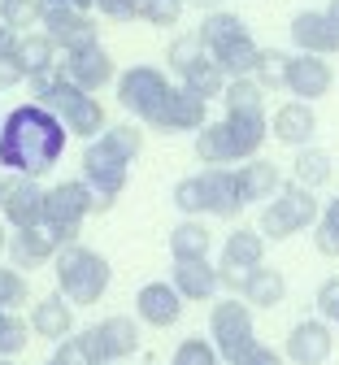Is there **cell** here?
Returning a JSON list of instances; mask_svg holds the SVG:
<instances>
[{
    "label": "cell",
    "instance_id": "1",
    "mask_svg": "<svg viewBox=\"0 0 339 365\" xmlns=\"http://www.w3.org/2000/svg\"><path fill=\"white\" fill-rule=\"evenodd\" d=\"M66 140H70V130L61 126V118L53 109H44L39 101L18 105L0 122V165L14 170V174L44 178L61 161Z\"/></svg>",
    "mask_w": 339,
    "mask_h": 365
},
{
    "label": "cell",
    "instance_id": "2",
    "mask_svg": "<svg viewBox=\"0 0 339 365\" xmlns=\"http://www.w3.org/2000/svg\"><path fill=\"white\" fill-rule=\"evenodd\" d=\"M31 91H35V101L44 109H53L61 118V126L70 135H83V140H96L109 122H105V105L96 101V91H83L74 87L61 66L57 70H44V74H31Z\"/></svg>",
    "mask_w": 339,
    "mask_h": 365
},
{
    "label": "cell",
    "instance_id": "3",
    "mask_svg": "<svg viewBox=\"0 0 339 365\" xmlns=\"http://www.w3.org/2000/svg\"><path fill=\"white\" fill-rule=\"evenodd\" d=\"M53 274H57V292H61L74 309L96 304V300L109 292V279H113L109 257H101L96 248H83L79 240L57 248V257H53Z\"/></svg>",
    "mask_w": 339,
    "mask_h": 365
},
{
    "label": "cell",
    "instance_id": "4",
    "mask_svg": "<svg viewBox=\"0 0 339 365\" xmlns=\"http://www.w3.org/2000/svg\"><path fill=\"white\" fill-rule=\"evenodd\" d=\"M322 213L313 187H305V182H283V187L261 205V222H257V231L265 240H292L300 235L305 226H313Z\"/></svg>",
    "mask_w": 339,
    "mask_h": 365
},
{
    "label": "cell",
    "instance_id": "5",
    "mask_svg": "<svg viewBox=\"0 0 339 365\" xmlns=\"http://www.w3.org/2000/svg\"><path fill=\"white\" fill-rule=\"evenodd\" d=\"M209 344L218 348V356L226 365H239L253 348H257V331H253V309L244 296H231V300H218L213 313H209Z\"/></svg>",
    "mask_w": 339,
    "mask_h": 365
},
{
    "label": "cell",
    "instance_id": "6",
    "mask_svg": "<svg viewBox=\"0 0 339 365\" xmlns=\"http://www.w3.org/2000/svg\"><path fill=\"white\" fill-rule=\"evenodd\" d=\"M91 213H96V196L83 178H66L44 196V226L53 231L57 244H74Z\"/></svg>",
    "mask_w": 339,
    "mask_h": 365
},
{
    "label": "cell",
    "instance_id": "7",
    "mask_svg": "<svg viewBox=\"0 0 339 365\" xmlns=\"http://www.w3.org/2000/svg\"><path fill=\"white\" fill-rule=\"evenodd\" d=\"M126 174H131V157H122L105 135H96V140L87 144V153H83V182L96 196V213H105L122 196Z\"/></svg>",
    "mask_w": 339,
    "mask_h": 365
},
{
    "label": "cell",
    "instance_id": "8",
    "mask_svg": "<svg viewBox=\"0 0 339 365\" xmlns=\"http://www.w3.org/2000/svg\"><path fill=\"white\" fill-rule=\"evenodd\" d=\"M261 261H265V235L253 231V226H235V231L226 235V244H222V261H218L222 287H231L239 296V292H244L248 269H257Z\"/></svg>",
    "mask_w": 339,
    "mask_h": 365
},
{
    "label": "cell",
    "instance_id": "9",
    "mask_svg": "<svg viewBox=\"0 0 339 365\" xmlns=\"http://www.w3.org/2000/svg\"><path fill=\"white\" fill-rule=\"evenodd\" d=\"M44 187L39 178L31 174H14L5 170L0 174V217L9 222V231H18V226H39L44 222Z\"/></svg>",
    "mask_w": 339,
    "mask_h": 365
},
{
    "label": "cell",
    "instance_id": "10",
    "mask_svg": "<svg viewBox=\"0 0 339 365\" xmlns=\"http://www.w3.org/2000/svg\"><path fill=\"white\" fill-rule=\"evenodd\" d=\"M113 87H118V105L126 113H135L139 122H148L153 109L161 105V96L170 91V83H166V74L157 66H131V70H122L113 78Z\"/></svg>",
    "mask_w": 339,
    "mask_h": 365
},
{
    "label": "cell",
    "instance_id": "11",
    "mask_svg": "<svg viewBox=\"0 0 339 365\" xmlns=\"http://www.w3.org/2000/svg\"><path fill=\"white\" fill-rule=\"evenodd\" d=\"M209 122V101H201L196 91H187V87H174L161 96V105L153 109L148 126L161 130V135H178V130H201Z\"/></svg>",
    "mask_w": 339,
    "mask_h": 365
},
{
    "label": "cell",
    "instance_id": "12",
    "mask_svg": "<svg viewBox=\"0 0 339 365\" xmlns=\"http://www.w3.org/2000/svg\"><path fill=\"white\" fill-rule=\"evenodd\" d=\"M79 335H83V344H87L96 365H113V361H122V356H131L139 348V327L131 322V317H122V313L105 317V322H96V327H87Z\"/></svg>",
    "mask_w": 339,
    "mask_h": 365
},
{
    "label": "cell",
    "instance_id": "13",
    "mask_svg": "<svg viewBox=\"0 0 339 365\" xmlns=\"http://www.w3.org/2000/svg\"><path fill=\"white\" fill-rule=\"evenodd\" d=\"M39 26L44 35L57 43L61 53H74V48H87V43H101L96 39V18L87 9H74V5H61V9H44L39 14Z\"/></svg>",
    "mask_w": 339,
    "mask_h": 365
},
{
    "label": "cell",
    "instance_id": "14",
    "mask_svg": "<svg viewBox=\"0 0 339 365\" xmlns=\"http://www.w3.org/2000/svg\"><path fill=\"white\" fill-rule=\"evenodd\" d=\"M335 87V70L326 57H313V53H296L287 57V70H283V91H292L296 101H322L326 91Z\"/></svg>",
    "mask_w": 339,
    "mask_h": 365
},
{
    "label": "cell",
    "instance_id": "15",
    "mask_svg": "<svg viewBox=\"0 0 339 365\" xmlns=\"http://www.w3.org/2000/svg\"><path fill=\"white\" fill-rule=\"evenodd\" d=\"M57 66H61V74H66L74 87H83V91H101V87H109V83L118 78V66H113V57L101 48V43H87V48L66 53V61H57Z\"/></svg>",
    "mask_w": 339,
    "mask_h": 365
},
{
    "label": "cell",
    "instance_id": "16",
    "mask_svg": "<svg viewBox=\"0 0 339 365\" xmlns=\"http://www.w3.org/2000/svg\"><path fill=\"white\" fill-rule=\"evenodd\" d=\"M201 196H205V213L209 217H222V222H235L248 205L239 200V187H235V170L226 165H205L201 174Z\"/></svg>",
    "mask_w": 339,
    "mask_h": 365
},
{
    "label": "cell",
    "instance_id": "17",
    "mask_svg": "<svg viewBox=\"0 0 339 365\" xmlns=\"http://www.w3.org/2000/svg\"><path fill=\"white\" fill-rule=\"evenodd\" d=\"M330 348H335L330 322H326V317H305V322H296L292 335H287V352L283 356L296 361V365H326Z\"/></svg>",
    "mask_w": 339,
    "mask_h": 365
},
{
    "label": "cell",
    "instance_id": "18",
    "mask_svg": "<svg viewBox=\"0 0 339 365\" xmlns=\"http://www.w3.org/2000/svg\"><path fill=\"white\" fill-rule=\"evenodd\" d=\"M57 240H53V231L39 222V226H18V231H9V244H5V252H9V265H18V269H39V265H53V257H57Z\"/></svg>",
    "mask_w": 339,
    "mask_h": 365
},
{
    "label": "cell",
    "instance_id": "19",
    "mask_svg": "<svg viewBox=\"0 0 339 365\" xmlns=\"http://www.w3.org/2000/svg\"><path fill=\"white\" fill-rule=\"evenodd\" d=\"M135 317L143 327H157V331H166V327H174L178 317H183V296L174 292V283H143L139 292H135Z\"/></svg>",
    "mask_w": 339,
    "mask_h": 365
},
{
    "label": "cell",
    "instance_id": "20",
    "mask_svg": "<svg viewBox=\"0 0 339 365\" xmlns=\"http://www.w3.org/2000/svg\"><path fill=\"white\" fill-rule=\"evenodd\" d=\"M292 43L313 57H335L339 53V26L326 18V9H305L292 18Z\"/></svg>",
    "mask_w": 339,
    "mask_h": 365
},
{
    "label": "cell",
    "instance_id": "21",
    "mask_svg": "<svg viewBox=\"0 0 339 365\" xmlns=\"http://www.w3.org/2000/svg\"><path fill=\"white\" fill-rule=\"evenodd\" d=\"M270 135H274L278 144H287V148L313 144V135H318V113H313V105H309V101H287V105H278L274 118H270Z\"/></svg>",
    "mask_w": 339,
    "mask_h": 365
},
{
    "label": "cell",
    "instance_id": "22",
    "mask_svg": "<svg viewBox=\"0 0 339 365\" xmlns=\"http://www.w3.org/2000/svg\"><path fill=\"white\" fill-rule=\"evenodd\" d=\"M226 130H231V144H235V161H248L261 153L265 135H270V118L265 109H226Z\"/></svg>",
    "mask_w": 339,
    "mask_h": 365
},
{
    "label": "cell",
    "instance_id": "23",
    "mask_svg": "<svg viewBox=\"0 0 339 365\" xmlns=\"http://www.w3.org/2000/svg\"><path fill=\"white\" fill-rule=\"evenodd\" d=\"M235 187H239V200H244V205H265V200L283 187V170H278L274 161L248 157L244 165L235 170Z\"/></svg>",
    "mask_w": 339,
    "mask_h": 365
},
{
    "label": "cell",
    "instance_id": "24",
    "mask_svg": "<svg viewBox=\"0 0 339 365\" xmlns=\"http://www.w3.org/2000/svg\"><path fill=\"white\" fill-rule=\"evenodd\" d=\"M170 283H174V292L183 300H213L218 287H222L218 265H209V257H201V261H174Z\"/></svg>",
    "mask_w": 339,
    "mask_h": 365
},
{
    "label": "cell",
    "instance_id": "25",
    "mask_svg": "<svg viewBox=\"0 0 339 365\" xmlns=\"http://www.w3.org/2000/svg\"><path fill=\"white\" fill-rule=\"evenodd\" d=\"M31 331L44 335V339H57V344H61L66 335H74V304H70L61 292L35 300V309H31Z\"/></svg>",
    "mask_w": 339,
    "mask_h": 365
},
{
    "label": "cell",
    "instance_id": "26",
    "mask_svg": "<svg viewBox=\"0 0 339 365\" xmlns=\"http://www.w3.org/2000/svg\"><path fill=\"white\" fill-rule=\"evenodd\" d=\"M244 296L248 304H257V309H278L283 300H287V279H283V269H274V265H257V269H248V279H244Z\"/></svg>",
    "mask_w": 339,
    "mask_h": 365
},
{
    "label": "cell",
    "instance_id": "27",
    "mask_svg": "<svg viewBox=\"0 0 339 365\" xmlns=\"http://www.w3.org/2000/svg\"><path fill=\"white\" fill-rule=\"evenodd\" d=\"M213 248V231L201 217H183L174 231H170V257L174 261H201Z\"/></svg>",
    "mask_w": 339,
    "mask_h": 365
},
{
    "label": "cell",
    "instance_id": "28",
    "mask_svg": "<svg viewBox=\"0 0 339 365\" xmlns=\"http://www.w3.org/2000/svg\"><path fill=\"white\" fill-rule=\"evenodd\" d=\"M14 53H18L26 78H31V74H44V70H57V43L48 39L44 31H22V35H14Z\"/></svg>",
    "mask_w": 339,
    "mask_h": 365
},
{
    "label": "cell",
    "instance_id": "29",
    "mask_svg": "<svg viewBox=\"0 0 339 365\" xmlns=\"http://www.w3.org/2000/svg\"><path fill=\"white\" fill-rule=\"evenodd\" d=\"M209 57L222 66L226 78H253V70H257V61H261V48H257L253 35H239V39H231L226 48H218V53H209Z\"/></svg>",
    "mask_w": 339,
    "mask_h": 365
},
{
    "label": "cell",
    "instance_id": "30",
    "mask_svg": "<svg viewBox=\"0 0 339 365\" xmlns=\"http://www.w3.org/2000/svg\"><path fill=\"white\" fill-rule=\"evenodd\" d=\"M196 35H201V43H205L209 53H218V48H226L231 39H239V35H248V22L239 18V14H231V9H209Z\"/></svg>",
    "mask_w": 339,
    "mask_h": 365
},
{
    "label": "cell",
    "instance_id": "31",
    "mask_svg": "<svg viewBox=\"0 0 339 365\" xmlns=\"http://www.w3.org/2000/svg\"><path fill=\"white\" fill-rule=\"evenodd\" d=\"M178 78H183V87H187V91H196L201 101H218L222 91H226V74H222V66H218L209 53H205V57H196V61H191Z\"/></svg>",
    "mask_w": 339,
    "mask_h": 365
},
{
    "label": "cell",
    "instance_id": "32",
    "mask_svg": "<svg viewBox=\"0 0 339 365\" xmlns=\"http://www.w3.org/2000/svg\"><path fill=\"white\" fill-rule=\"evenodd\" d=\"M196 157H201V165H231L235 161V144H231L226 122H205L196 130Z\"/></svg>",
    "mask_w": 339,
    "mask_h": 365
},
{
    "label": "cell",
    "instance_id": "33",
    "mask_svg": "<svg viewBox=\"0 0 339 365\" xmlns=\"http://www.w3.org/2000/svg\"><path fill=\"white\" fill-rule=\"evenodd\" d=\"M292 170H296V182H305V187H326L330 182V153L326 148H313V144H305V148H296V161H292Z\"/></svg>",
    "mask_w": 339,
    "mask_h": 365
},
{
    "label": "cell",
    "instance_id": "34",
    "mask_svg": "<svg viewBox=\"0 0 339 365\" xmlns=\"http://www.w3.org/2000/svg\"><path fill=\"white\" fill-rule=\"evenodd\" d=\"M313 248L322 257H339V196L326 200V209L313 222Z\"/></svg>",
    "mask_w": 339,
    "mask_h": 365
},
{
    "label": "cell",
    "instance_id": "35",
    "mask_svg": "<svg viewBox=\"0 0 339 365\" xmlns=\"http://www.w3.org/2000/svg\"><path fill=\"white\" fill-rule=\"evenodd\" d=\"M226 109H265V87L257 78H226Z\"/></svg>",
    "mask_w": 339,
    "mask_h": 365
},
{
    "label": "cell",
    "instance_id": "36",
    "mask_svg": "<svg viewBox=\"0 0 339 365\" xmlns=\"http://www.w3.org/2000/svg\"><path fill=\"white\" fill-rule=\"evenodd\" d=\"M39 0H0V22H5L14 35H22V31H31V26H39Z\"/></svg>",
    "mask_w": 339,
    "mask_h": 365
},
{
    "label": "cell",
    "instance_id": "37",
    "mask_svg": "<svg viewBox=\"0 0 339 365\" xmlns=\"http://www.w3.org/2000/svg\"><path fill=\"white\" fill-rule=\"evenodd\" d=\"M26 335H31V322H22L14 309H0V356H18L26 348Z\"/></svg>",
    "mask_w": 339,
    "mask_h": 365
},
{
    "label": "cell",
    "instance_id": "38",
    "mask_svg": "<svg viewBox=\"0 0 339 365\" xmlns=\"http://www.w3.org/2000/svg\"><path fill=\"white\" fill-rule=\"evenodd\" d=\"M31 296V279L18 265H0V309H18Z\"/></svg>",
    "mask_w": 339,
    "mask_h": 365
},
{
    "label": "cell",
    "instance_id": "39",
    "mask_svg": "<svg viewBox=\"0 0 339 365\" xmlns=\"http://www.w3.org/2000/svg\"><path fill=\"white\" fill-rule=\"evenodd\" d=\"M287 57L292 53H278V48H261V61L253 70V78L265 87V96L270 91H283V70H287Z\"/></svg>",
    "mask_w": 339,
    "mask_h": 365
},
{
    "label": "cell",
    "instance_id": "40",
    "mask_svg": "<svg viewBox=\"0 0 339 365\" xmlns=\"http://www.w3.org/2000/svg\"><path fill=\"white\" fill-rule=\"evenodd\" d=\"M174 365H226V361L218 356V348H213L209 339L191 335V339H183V344H178V352H174Z\"/></svg>",
    "mask_w": 339,
    "mask_h": 365
},
{
    "label": "cell",
    "instance_id": "41",
    "mask_svg": "<svg viewBox=\"0 0 339 365\" xmlns=\"http://www.w3.org/2000/svg\"><path fill=\"white\" fill-rule=\"evenodd\" d=\"M174 209L178 213H187V217H201L205 213V196H201V178L196 174H187V178H178L174 182Z\"/></svg>",
    "mask_w": 339,
    "mask_h": 365
},
{
    "label": "cell",
    "instance_id": "42",
    "mask_svg": "<svg viewBox=\"0 0 339 365\" xmlns=\"http://www.w3.org/2000/svg\"><path fill=\"white\" fill-rule=\"evenodd\" d=\"M187 0H139V18L148 26H178Z\"/></svg>",
    "mask_w": 339,
    "mask_h": 365
},
{
    "label": "cell",
    "instance_id": "43",
    "mask_svg": "<svg viewBox=\"0 0 339 365\" xmlns=\"http://www.w3.org/2000/svg\"><path fill=\"white\" fill-rule=\"evenodd\" d=\"M209 48H205V43H201V35H178L174 43H170V53H166V66L174 70V74H183L191 61H196V57H205Z\"/></svg>",
    "mask_w": 339,
    "mask_h": 365
},
{
    "label": "cell",
    "instance_id": "44",
    "mask_svg": "<svg viewBox=\"0 0 339 365\" xmlns=\"http://www.w3.org/2000/svg\"><path fill=\"white\" fill-rule=\"evenodd\" d=\"M101 135H105V140H109L122 157H131V161H135V157H139V148H143V130H139V126H131V122H113V126H105Z\"/></svg>",
    "mask_w": 339,
    "mask_h": 365
},
{
    "label": "cell",
    "instance_id": "45",
    "mask_svg": "<svg viewBox=\"0 0 339 365\" xmlns=\"http://www.w3.org/2000/svg\"><path fill=\"white\" fill-rule=\"evenodd\" d=\"M53 361H57V365H96L91 352H87V344H83V335H66Z\"/></svg>",
    "mask_w": 339,
    "mask_h": 365
},
{
    "label": "cell",
    "instance_id": "46",
    "mask_svg": "<svg viewBox=\"0 0 339 365\" xmlns=\"http://www.w3.org/2000/svg\"><path fill=\"white\" fill-rule=\"evenodd\" d=\"M318 317H326V322H335L339 317V274H330V279L318 287Z\"/></svg>",
    "mask_w": 339,
    "mask_h": 365
},
{
    "label": "cell",
    "instance_id": "47",
    "mask_svg": "<svg viewBox=\"0 0 339 365\" xmlns=\"http://www.w3.org/2000/svg\"><path fill=\"white\" fill-rule=\"evenodd\" d=\"M22 78H26V70H22V61H18V53H14V43H9V48H0V91L18 87Z\"/></svg>",
    "mask_w": 339,
    "mask_h": 365
},
{
    "label": "cell",
    "instance_id": "48",
    "mask_svg": "<svg viewBox=\"0 0 339 365\" xmlns=\"http://www.w3.org/2000/svg\"><path fill=\"white\" fill-rule=\"evenodd\" d=\"M91 9H101L113 22H131V18H139V0H96Z\"/></svg>",
    "mask_w": 339,
    "mask_h": 365
},
{
    "label": "cell",
    "instance_id": "49",
    "mask_svg": "<svg viewBox=\"0 0 339 365\" xmlns=\"http://www.w3.org/2000/svg\"><path fill=\"white\" fill-rule=\"evenodd\" d=\"M239 365H287V356H283V352H274V348H265V344H257L244 361H239Z\"/></svg>",
    "mask_w": 339,
    "mask_h": 365
},
{
    "label": "cell",
    "instance_id": "50",
    "mask_svg": "<svg viewBox=\"0 0 339 365\" xmlns=\"http://www.w3.org/2000/svg\"><path fill=\"white\" fill-rule=\"evenodd\" d=\"M187 5H196V9L209 14V9H222V0H187Z\"/></svg>",
    "mask_w": 339,
    "mask_h": 365
},
{
    "label": "cell",
    "instance_id": "51",
    "mask_svg": "<svg viewBox=\"0 0 339 365\" xmlns=\"http://www.w3.org/2000/svg\"><path fill=\"white\" fill-rule=\"evenodd\" d=\"M9 43H14V31H9L5 22H0V48H9Z\"/></svg>",
    "mask_w": 339,
    "mask_h": 365
},
{
    "label": "cell",
    "instance_id": "52",
    "mask_svg": "<svg viewBox=\"0 0 339 365\" xmlns=\"http://www.w3.org/2000/svg\"><path fill=\"white\" fill-rule=\"evenodd\" d=\"M61 5H74V0H39V9H61Z\"/></svg>",
    "mask_w": 339,
    "mask_h": 365
},
{
    "label": "cell",
    "instance_id": "53",
    "mask_svg": "<svg viewBox=\"0 0 339 365\" xmlns=\"http://www.w3.org/2000/svg\"><path fill=\"white\" fill-rule=\"evenodd\" d=\"M5 244H9V222L0 217V252H5Z\"/></svg>",
    "mask_w": 339,
    "mask_h": 365
},
{
    "label": "cell",
    "instance_id": "54",
    "mask_svg": "<svg viewBox=\"0 0 339 365\" xmlns=\"http://www.w3.org/2000/svg\"><path fill=\"white\" fill-rule=\"evenodd\" d=\"M326 18H330V22L339 26V0H330V5H326Z\"/></svg>",
    "mask_w": 339,
    "mask_h": 365
},
{
    "label": "cell",
    "instance_id": "55",
    "mask_svg": "<svg viewBox=\"0 0 339 365\" xmlns=\"http://www.w3.org/2000/svg\"><path fill=\"white\" fill-rule=\"evenodd\" d=\"M0 365H14V356H0Z\"/></svg>",
    "mask_w": 339,
    "mask_h": 365
},
{
    "label": "cell",
    "instance_id": "56",
    "mask_svg": "<svg viewBox=\"0 0 339 365\" xmlns=\"http://www.w3.org/2000/svg\"><path fill=\"white\" fill-rule=\"evenodd\" d=\"M44 365H57V361H44Z\"/></svg>",
    "mask_w": 339,
    "mask_h": 365
},
{
    "label": "cell",
    "instance_id": "57",
    "mask_svg": "<svg viewBox=\"0 0 339 365\" xmlns=\"http://www.w3.org/2000/svg\"><path fill=\"white\" fill-rule=\"evenodd\" d=\"M335 327H339V317H335Z\"/></svg>",
    "mask_w": 339,
    "mask_h": 365
},
{
    "label": "cell",
    "instance_id": "58",
    "mask_svg": "<svg viewBox=\"0 0 339 365\" xmlns=\"http://www.w3.org/2000/svg\"><path fill=\"white\" fill-rule=\"evenodd\" d=\"M0 122H5V118H0Z\"/></svg>",
    "mask_w": 339,
    "mask_h": 365
}]
</instances>
